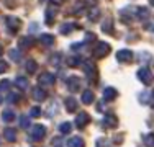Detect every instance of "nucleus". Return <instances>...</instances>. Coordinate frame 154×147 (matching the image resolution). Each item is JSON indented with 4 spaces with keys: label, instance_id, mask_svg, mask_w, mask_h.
I'll list each match as a JSON object with an SVG mask.
<instances>
[{
    "label": "nucleus",
    "instance_id": "21",
    "mask_svg": "<svg viewBox=\"0 0 154 147\" xmlns=\"http://www.w3.org/2000/svg\"><path fill=\"white\" fill-rule=\"evenodd\" d=\"M5 139L8 142H15L17 141V132L15 129H10V128H7L5 129Z\"/></svg>",
    "mask_w": 154,
    "mask_h": 147
},
{
    "label": "nucleus",
    "instance_id": "29",
    "mask_svg": "<svg viewBox=\"0 0 154 147\" xmlns=\"http://www.w3.org/2000/svg\"><path fill=\"white\" fill-rule=\"evenodd\" d=\"M8 54H10V59H12L13 62H18V61H20V51H18V49H12Z\"/></svg>",
    "mask_w": 154,
    "mask_h": 147
},
{
    "label": "nucleus",
    "instance_id": "37",
    "mask_svg": "<svg viewBox=\"0 0 154 147\" xmlns=\"http://www.w3.org/2000/svg\"><path fill=\"white\" fill-rule=\"evenodd\" d=\"M10 80H2V82H0V90H7V88L10 87Z\"/></svg>",
    "mask_w": 154,
    "mask_h": 147
},
{
    "label": "nucleus",
    "instance_id": "19",
    "mask_svg": "<svg viewBox=\"0 0 154 147\" xmlns=\"http://www.w3.org/2000/svg\"><path fill=\"white\" fill-rule=\"evenodd\" d=\"M92 101H94V92L85 90V92L82 93V103H85V105H90Z\"/></svg>",
    "mask_w": 154,
    "mask_h": 147
},
{
    "label": "nucleus",
    "instance_id": "5",
    "mask_svg": "<svg viewBox=\"0 0 154 147\" xmlns=\"http://www.w3.org/2000/svg\"><path fill=\"white\" fill-rule=\"evenodd\" d=\"M84 72H85V75L89 77V79H92L94 82L97 80V67H95L94 62H90V61L84 62Z\"/></svg>",
    "mask_w": 154,
    "mask_h": 147
},
{
    "label": "nucleus",
    "instance_id": "13",
    "mask_svg": "<svg viewBox=\"0 0 154 147\" xmlns=\"http://www.w3.org/2000/svg\"><path fill=\"white\" fill-rule=\"evenodd\" d=\"M115 98H116V90L115 88H112V87L105 88L103 90V100L105 101H112V100H115Z\"/></svg>",
    "mask_w": 154,
    "mask_h": 147
},
{
    "label": "nucleus",
    "instance_id": "41",
    "mask_svg": "<svg viewBox=\"0 0 154 147\" xmlns=\"http://www.w3.org/2000/svg\"><path fill=\"white\" fill-rule=\"evenodd\" d=\"M149 3H151V5H154V0H149Z\"/></svg>",
    "mask_w": 154,
    "mask_h": 147
},
{
    "label": "nucleus",
    "instance_id": "26",
    "mask_svg": "<svg viewBox=\"0 0 154 147\" xmlns=\"http://www.w3.org/2000/svg\"><path fill=\"white\" fill-rule=\"evenodd\" d=\"M102 29H103L105 33H108V34H113V31H112V29H113L112 20H107V21H105V23L102 25Z\"/></svg>",
    "mask_w": 154,
    "mask_h": 147
},
{
    "label": "nucleus",
    "instance_id": "9",
    "mask_svg": "<svg viewBox=\"0 0 154 147\" xmlns=\"http://www.w3.org/2000/svg\"><path fill=\"white\" fill-rule=\"evenodd\" d=\"M66 85H67V88H69V92H77L80 88V79H77L75 75H72V77H69L67 79V82H66Z\"/></svg>",
    "mask_w": 154,
    "mask_h": 147
},
{
    "label": "nucleus",
    "instance_id": "44",
    "mask_svg": "<svg viewBox=\"0 0 154 147\" xmlns=\"http://www.w3.org/2000/svg\"><path fill=\"white\" fill-rule=\"evenodd\" d=\"M56 2H61V0H56Z\"/></svg>",
    "mask_w": 154,
    "mask_h": 147
},
{
    "label": "nucleus",
    "instance_id": "42",
    "mask_svg": "<svg viewBox=\"0 0 154 147\" xmlns=\"http://www.w3.org/2000/svg\"><path fill=\"white\" fill-rule=\"evenodd\" d=\"M152 98H154V90H152Z\"/></svg>",
    "mask_w": 154,
    "mask_h": 147
},
{
    "label": "nucleus",
    "instance_id": "43",
    "mask_svg": "<svg viewBox=\"0 0 154 147\" xmlns=\"http://www.w3.org/2000/svg\"><path fill=\"white\" fill-rule=\"evenodd\" d=\"M0 103H2V97H0Z\"/></svg>",
    "mask_w": 154,
    "mask_h": 147
},
{
    "label": "nucleus",
    "instance_id": "38",
    "mask_svg": "<svg viewBox=\"0 0 154 147\" xmlns=\"http://www.w3.org/2000/svg\"><path fill=\"white\" fill-rule=\"evenodd\" d=\"M97 147H112V144H110L108 141H103V139H100V141L97 142Z\"/></svg>",
    "mask_w": 154,
    "mask_h": 147
},
{
    "label": "nucleus",
    "instance_id": "4",
    "mask_svg": "<svg viewBox=\"0 0 154 147\" xmlns=\"http://www.w3.org/2000/svg\"><path fill=\"white\" fill-rule=\"evenodd\" d=\"M20 26H21L20 18H17V16H7V28H8V31L12 33V34H15L18 29H20Z\"/></svg>",
    "mask_w": 154,
    "mask_h": 147
},
{
    "label": "nucleus",
    "instance_id": "18",
    "mask_svg": "<svg viewBox=\"0 0 154 147\" xmlns=\"http://www.w3.org/2000/svg\"><path fill=\"white\" fill-rule=\"evenodd\" d=\"M2 119L3 121H7V123H10V121H13L15 119V111H13V110H5V111L2 113Z\"/></svg>",
    "mask_w": 154,
    "mask_h": 147
},
{
    "label": "nucleus",
    "instance_id": "23",
    "mask_svg": "<svg viewBox=\"0 0 154 147\" xmlns=\"http://www.w3.org/2000/svg\"><path fill=\"white\" fill-rule=\"evenodd\" d=\"M98 16H100V10H98L97 7H94V8L89 12V20L97 21V20H98Z\"/></svg>",
    "mask_w": 154,
    "mask_h": 147
},
{
    "label": "nucleus",
    "instance_id": "6",
    "mask_svg": "<svg viewBox=\"0 0 154 147\" xmlns=\"http://www.w3.org/2000/svg\"><path fill=\"white\" fill-rule=\"evenodd\" d=\"M30 132H31V139H35V141H41L43 137L46 136V128L45 126H33L31 129H30Z\"/></svg>",
    "mask_w": 154,
    "mask_h": 147
},
{
    "label": "nucleus",
    "instance_id": "17",
    "mask_svg": "<svg viewBox=\"0 0 154 147\" xmlns=\"http://www.w3.org/2000/svg\"><path fill=\"white\" fill-rule=\"evenodd\" d=\"M39 41L45 44V46H53L54 44V36L53 34H41L39 36Z\"/></svg>",
    "mask_w": 154,
    "mask_h": 147
},
{
    "label": "nucleus",
    "instance_id": "28",
    "mask_svg": "<svg viewBox=\"0 0 154 147\" xmlns=\"http://www.w3.org/2000/svg\"><path fill=\"white\" fill-rule=\"evenodd\" d=\"M71 123H62L61 126H59V131H61V134H69L71 132Z\"/></svg>",
    "mask_w": 154,
    "mask_h": 147
},
{
    "label": "nucleus",
    "instance_id": "25",
    "mask_svg": "<svg viewBox=\"0 0 154 147\" xmlns=\"http://www.w3.org/2000/svg\"><path fill=\"white\" fill-rule=\"evenodd\" d=\"M33 46V39L31 38H21L20 39V47H25V49H28V47Z\"/></svg>",
    "mask_w": 154,
    "mask_h": 147
},
{
    "label": "nucleus",
    "instance_id": "24",
    "mask_svg": "<svg viewBox=\"0 0 154 147\" xmlns=\"http://www.w3.org/2000/svg\"><path fill=\"white\" fill-rule=\"evenodd\" d=\"M136 16H138V18H141V20H146V18L149 16L148 8H136Z\"/></svg>",
    "mask_w": 154,
    "mask_h": 147
},
{
    "label": "nucleus",
    "instance_id": "35",
    "mask_svg": "<svg viewBox=\"0 0 154 147\" xmlns=\"http://www.w3.org/2000/svg\"><path fill=\"white\" fill-rule=\"evenodd\" d=\"M18 100H20V95H17V93H10L8 95V101L10 103H17Z\"/></svg>",
    "mask_w": 154,
    "mask_h": 147
},
{
    "label": "nucleus",
    "instance_id": "40",
    "mask_svg": "<svg viewBox=\"0 0 154 147\" xmlns=\"http://www.w3.org/2000/svg\"><path fill=\"white\" fill-rule=\"evenodd\" d=\"M2 52H3V49H2V46H0V56H2Z\"/></svg>",
    "mask_w": 154,
    "mask_h": 147
},
{
    "label": "nucleus",
    "instance_id": "34",
    "mask_svg": "<svg viewBox=\"0 0 154 147\" xmlns=\"http://www.w3.org/2000/svg\"><path fill=\"white\" fill-rule=\"evenodd\" d=\"M59 61H61V54H54V56L51 57V64L53 65H59Z\"/></svg>",
    "mask_w": 154,
    "mask_h": 147
},
{
    "label": "nucleus",
    "instance_id": "39",
    "mask_svg": "<svg viewBox=\"0 0 154 147\" xmlns=\"http://www.w3.org/2000/svg\"><path fill=\"white\" fill-rule=\"evenodd\" d=\"M87 3H89V5H92V7H95L97 5V0H85Z\"/></svg>",
    "mask_w": 154,
    "mask_h": 147
},
{
    "label": "nucleus",
    "instance_id": "7",
    "mask_svg": "<svg viewBox=\"0 0 154 147\" xmlns=\"http://www.w3.org/2000/svg\"><path fill=\"white\" fill-rule=\"evenodd\" d=\"M116 61L118 62H131L133 61V52L130 49H120L116 52Z\"/></svg>",
    "mask_w": 154,
    "mask_h": 147
},
{
    "label": "nucleus",
    "instance_id": "30",
    "mask_svg": "<svg viewBox=\"0 0 154 147\" xmlns=\"http://www.w3.org/2000/svg\"><path fill=\"white\" fill-rule=\"evenodd\" d=\"M67 64L71 65V67H75V65H79V64H80V59L77 57V56H72V57H69V59H67Z\"/></svg>",
    "mask_w": 154,
    "mask_h": 147
},
{
    "label": "nucleus",
    "instance_id": "32",
    "mask_svg": "<svg viewBox=\"0 0 154 147\" xmlns=\"http://www.w3.org/2000/svg\"><path fill=\"white\" fill-rule=\"evenodd\" d=\"M20 126H21V128H28V126H30V116H21Z\"/></svg>",
    "mask_w": 154,
    "mask_h": 147
},
{
    "label": "nucleus",
    "instance_id": "12",
    "mask_svg": "<svg viewBox=\"0 0 154 147\" xmlns=\"http://www.w3.org/2000/svg\"><path fill=\"white\" fill-rule=\"evenodd\" d=\"M64 105H66V110H67L69 113H74L77 110V100H75V98H72V97L66 98Z\"/></svg>",
    "mask_w": 154,
    "mask_h": 147
},
{
    "label": "nucleus",
    "instance_id": "15",
    "mask_svg": "<svg viewBox=\"0 0 154 147\" xmlns=\"http://www.w3.org/2000/svg\"><path fill=\"white\" fill-rule=\"evenodd\" d=\"M56 7H53V8H48L46 10V25H53V21H54V15H56Z\"/></svg>",
    "mask_w": 154,
    "mask_h": 147
},
{
    "label": "nucleus",
    "instance_id": "1",
    "mask_svg": "<svg viewBox=\"0 0 154 147\" xmlns=\"http://www.w3.org/2000/svg\"><path fill=\"white\" fill-rule=\"evenodd\" d=\"M110 52V44L108 43H97V46H95L94 49V56L95 57H105L107 54Z\"/></svg>",
    "mask_w": 154,
    "mask_h": 147
},
{
    "label": "nucleus",
    "instance_id": "11",
    "mask_svg": "<svg viewBox=\"0 0 154 147\" xmlns=\"http://www.w3.org/2000/svg\"><path fill=\"white\" fill-rule=\"evenodd\" d=\"M31 95H33V98H35L36 101H45L46 100V92L43 90L41 87H36L35 90H33Z\"/></svg>",
    "mask_w": 154,
    "mask_h": 147
},
{
    "label": "nucleus",
    "instance_id": "3",
    "mask_svg": "<svg viewBox=\"0 0 154 147\" xmlns=\"http://www.w3.org/2000/svg\"><path fill=\"white\" fill-rule=\"evenodd\" d=\"M138 79L141 80L144 85H149V83L152 82V74H151V70H149L148 67H141L138 70Z\"/></svg>",
    "mask_w": 154,
    "mask_h": 147
},
{
    "label": "nucleus",
    "instance_id": "36",
    "mask_svg": "<svg viewBox=\"0 0 154 147\" xmlns=\"http://www.w3.org/2000/svg\"><path fill=\"white\" fill-rule=\"evenodd\" d=\"M7 70H8V64H7L5 61H0V74H3Z\"/></svg>",
    "mask_w": 154,
    "mask_h": 147
},
{
    "label": "nucleus",
    "instance_id": "10",
    "mask_svg": "<svg viewBox=\"0 0 154 147\" xmlns=\"http://www.w3.org/2000/svg\"><path fill=\"white\" fill-rule=\"evenodd\" d=\"M89 123H90V116L87 115V113H79V115L75 116V124H77V128H85Z\"/></svg>",
    "mask_w": 154,
    "mask_h": 147
},
{
    "label": "nucleus",
    "instance_id": "22",
    "mask_svg": "<svg viewBox=\"0 0 154 147\" xmlns=\"http://www.w3.org/2000/svg\"><path fill=\"white\" fill-rule=\"evenodd\" d=\"M15 85L20 88V90H25V88H28V80L25 79V77H17Z\"/></svg>",
    "mask_w": 154,
    "mask_h": 147
},
{
    "label": "nucleus",
    "instance_id": "8",
    "mask_svg": "<svg viewBox=\"0 0 154 147\" xmlns=\"http://www.w3.org/2000/svg\"><path fill=\"white\" fill-rule=\"evenodd\" d=\"M102 123H103V126L107 128V129H113V128H116V124H118V119H116L115 115H105Z\"/></svg>",
    "mask_w": 154,
    "mask_h": 147
},
{
    "label": "nucleus",
    "instance_id": "31",
    "mask_svg": "<svg viewBox=\"0 0 154 147\" xmlns=\"http://www.w3.org/2000/svg\"><path fill=\"white\" fill-rule=\"evenodd\" d=\"M39 115H41V110H39L38 106H33L30 110V118H38Z\"/></svg>",
    "mask_w": 154,
    "mask_h": 147
},
{
    "label": "nucleus",
    "instance_id": "20",
    "mask_svg": "<svg viewBox=\"0 0 154 147\" xmlns=\"http://www.w3.org/2000/svg\"><path fill=\"white\" fill-rule=\"evenodd\" d=\"M25 69H26L28 74H35L36 69H38V64H36L33 59H30V61H26V64H25Z\"/></svg>",
    "mask_w": 154,
    "mask_h": 147
},
{
    "label": "nucleus",
    "instance_id": "16",
    "mask_svg": "<svg viewBox=\"0 0 154 147\" xmlns=\"http://www.w3.org/2000/svg\"><path fill=\"white\" fill-rule=\"evenodd\" d=\"M75 28H77L75 23H64V25L61 26V33H62V34H71V33L74 31Z\"/></svg>",
    "mask_w": 154,
    "mask_h": 147
},
{
    "label": "nucleus",
    "instance_id": "27",
    "mask_svg": "<svg viewBox=\"0 0 154 147\" xmlns=\"http://www.w3.org/2000/svg\"><path fill=\"white\" fill-rule=\"evenodd\" d=\"M144 144L148 147H154V134H152V132L144 136Z\"/></svg>",
    "mask_w": 154,
    "mask_h": 147
},
{
    "label": "nucleus",
    "instance_id": "33",
    "mask_svg": "<svg viewBox=\"0 0 154 147\" xmlns=\"http://www.w3.org/2000/svg\"><path fill=\"white\" fill-rule=\"evenodd\" d=\"M62 146H64L62 137H54L53 139V147H62Z\"/></svg>",
    "mask_w": 154,
    "mask_h": 147
},
{
    "label": "nucleus",
    "instance_id": "2",
    "mask_svg": "<svg viewBox=\"0 0 154 147\" xmlns=\"http://www.w3.org/2000/svg\"><path fill=\"white\" fill-rule=\"evenodd\" d=\"M54 83V75L51 72H43L38 77V85L39 87H51Z\"/></svg>",
    "mask_w": 154,
    "mask_h": 147
},
{
    "label": "nucleus",
    "instance_id": "14",
    "mask_svg": "<svg viewBox=\"0 0 154 147\" xmlns=\"http://www.w3.org/2000/svg\"><path fill=\"white\" fill-rule=\"evenodd\" d=\"M67 147H84V139H82V137H77V136H74V137L69 139Z\"/></svg>",
    "mask_w": 154,
    "mask_h": 147
}]
</instances>
